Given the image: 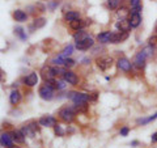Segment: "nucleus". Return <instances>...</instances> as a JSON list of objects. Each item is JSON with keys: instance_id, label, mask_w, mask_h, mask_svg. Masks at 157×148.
<instances>
[{"instance_id": "f3484780", "label": "nucleus", "mask_w": 157, "mask_h": 148, "mask_svg": "<svg viewBox=\"0 0 157 148\" xmlns=\"http://www.w3.org/2000/svg\"><path fill=\"white\" fill-rule=\"evenodd\" d=\"M128 21H130V24H131V28H132V29L139 28L140 24H141V14H140V13H130Z\"/></svg>"}, {"instance_id": "c9c22d12", "label": "nucleus", "mask_w": 157, "mask_h": 148, "mask_svg": "<svg viewBox=\"0 0 157 148\" xmlns=\"http://www.w3.org/2000/svg\"><path fill=\"white\" fill-rule=\"evenodd\" d=\"M128 4H130V9L136 8V7L141 6V0H128Z\"/></svg>"}, {"instance_id": "f8f14e48", "label": "nucleus", "mask_w": 157, "mask_h": 148, "mask_svg": "<svg viewBox=\"0 0 157 148\" xmlns=\"http://www.w3.org/2000/svg\"><path fill=\"white\" fill-rule=\"evenodd\" d=\"M115 28H117L118 32H126V33H128L131 29H132L131 28V24L128 21V18H119L115 22Z\"/></svg>"}, {"instance_id": "2eb2a0df", "label": "nucleus", "mask_w": 157, "mask_h": 148, "mask_svg": "<svg viewBox=\"0 0 157 148\" xmlns=\"http://www.w3.org/2000/svg\"><path fill=\"white\" fill-rule=\"evenodd\" d=\"M22 100V95H21V92H20L17 88H14V89L11 91V93H9V102H11V105L13 106H16L18 105L20 102H21Z\"/></svg>"}, {"instance_id": "7c9ffc66", "label": "nucleus", "mask_w": 157, "mask_h": 148, "mask_svg": "<svg viewBox=\"0 0 157 148\" xmlns=\"http://www.w3.org/2000/svg\"><path fill=\"white\" fill-rule=\"evenodd\" d=\"M75 64H76V60L70 56V58H66L64 59V64H63V67H66L67 70H71V68L75 66Z\"/></svg>"}, {"instance_id": "4be33fe9", "label": "nucleus", "mask_w": 157, "mask_h": 148, "mask_svg": "<svg viewBox=\"0 0 157 148\" xmlns=\"http://www.w3.org/2000/svg\"><path fill=\"white\" fill-rule=\"evenodd\" d=\"M21 131H22V134L25 135V136H28V138H36V134H37V131L33 129V127L29 125V123H26V125H24L22 127H21Z\"/></svg>"}, {"instance_id": "f704fd0d", "label": "nucleus", "mask_w": 157, "mask_h": 148, "mask_svg": "<svg viewBox=\"0 0 157 148\" xmlns=\"http://www.w3.org/2000/svg\"><path fill=\"white\" fill-rule=\"evenodd\" d=\"M59 6V2L58 0H54V2H50V3H47V9L50 12H54L55 11V8Z\"/></svg>"}, {"instance_id": "58836bf2", "label": "nucleus", "mask_w": 157, "mask_h": 148, "mask_svg": "<svg viewBox=\"0 0 157 148\" xmlns=\"http://www.w3.org/2000/svg\"><path fill=\"white\" fill-rule=\"evenodd\" d=\"M82 63H84V64H89V63H90V59H89V58H84V59H82Z\"/></svg>"}, {"instance_id": "f257e3e1", "label": "nucleus", "mask_w": 157, "mask_h": 148, "mask_svg": "<svg viewBox=\"0 0 157 148\" xmlns=\"http://www.w3.org/2000/svg\"><path fill=\"white\" fill-rule=\"evenodd\" d=\"M77 113L73 109V106H63L58 111V118L64 123H72L75 121Z\"/></svg>"}, {"instance_id": "1a4fd4ad", "label": "nucleus", "mask_w": 157, "mask_h": 148, "mask_svg": "<svg viewBox=\"0 0 157 148\" xmlns=\"http://www.w3.org/2000/svg\"><path fill=\"white\" fill-rule=\"evenodd\" d=\"M39 81V76H38V73L37 72H30V73H28L26 76H24L22 77V84L25 87H29V88H33V87H36L37 84Z\"/></svg>"}, {"instance_id": "2f4dec72", "label": "nucleus", "mask_w": 157, "mask_h": 148, "mask_svg": "<svg viewBox=\"0 0 157 148\" xmlns=\"http://www.w3.org/2000/svg\"><path fill=\"white\" fill-rule=\"evenodd\" d=\"M54 132H55V135L56 136H64V130H63V127L62 125H59V123H56L55 126H54Z\"/></svg>"}, {"instance_id": "cd10ccee", "label": "nucleus", "mask_w": 157, "mask_h": 148, "mask_svg": "<svg viewBox=\"0 0 157 148\" xmlns=\"http://www.w3.org/2000/svg\"><path fill=\"white\" fill-rule=\"evenodd\" d=\"M106 4H107V7H109V9H111V11H117V9L122 6V2L121 0H107Z\"/></svg>"}, {"instance_id": "e433bc0d", "label": "nucleus", "mask_w": 157, "mask_h": 148, "mask_svg": "<svg viewBox=\"0 0 157 148\" xmlns=\"http://www.w3.org/2000/svg\"><path fill=\"white\" fill-rule=\"evenodd\" d=\"M130 134V127H127V126H123L122 129L119 130V135L121 136H127Z\"/></svg>"}, {"instance_id": "ea45409f", "label": "nucleus", "mask_w": 157, "mask_h": 148, "mask_svg": "<svg viewBox=\"0 0 157 148\" xmlns=\"http://www.w3.org/2000/svg\"><path fill=\"white\" fill-rule=\"evenodd\" d=\"M131 146H132V147H136V146H139V142H137V140H134V142L131 143Z\"/></svg>"}, {"instance_id": "79ce46f5", "label": "nucleus", "mask_w": 157, "mask_h": 148, "mask_svg": "<svg viewBox=\"0 0 157 148\" xmlns=\"http://www.w3.org/2000/svg\"><path fill=\"white\" fill-rule=\"evenodd\" d=\"M155 32H156V34H157V24H156V26H155Z\"/></svg>"}, {"instance_id": "aec40b11", "label": "nucleus", "mask_w": 157, "mask_h": 148, "mask_svg": "<svg viewBox=\"0 0 157 148\" xmlns=\"http://www.w3.org/2000/svg\"><path fill=\"white\" fill-rule=\"evenodd\" d=\"M46 25V18L45 17H37L33 20V24L30 26H29V29H30V32L36 30V29H41Z\"/></svg>"}, {"instance_id": "a19ab883", "label": "nucleus", "mask_w": 157, "mask_h": 148, "mask_svg": "<svg viewBox=\"0 0 157 148\" xmlns=\"http://www.w3.org/2000/svg\"><path fill=\"white\" fill-rule=\"evenodd\" d=\"M3 80V71H2V68H0V81Z\"/></svg>"}, {"instance_id": "4468645a", "label": "nucleus", "mask_w": 157, "mask_h": 148, "mask_svg": "<svg viewBox=\"0 0 157 148\" xmlns=\"http://www.w3.org/2000/svg\"><path fill=\"white\" fill-rule=\"evenodd\" d=\"M113 33H114V32H111V30L101 32L100 34H97V42L101 43V45H106V43H110L111 37H113Z\"/></svg>"}, {"instance_id": "bb28decb", "label": "nucleus", "mask_w": 157, "mask_h": 148, "mask_svg": "<svg viewBox=\"0 0 157 148\" xmlns=\"http://www.w3.org/2000/svg\"><path fill=\"white\" fill-rule=\"evenodd\" d=\"M117 16L119 18H128L130 16V9L124 7V6H121L119 8L117 9Z\"/></svg>"}, {"instance_id": "b1692460", "label": "nucleus", "mask_w": 157, "mask_h": 148, "mask_svg": "<svg viewBox=\"0 0 157 148\" xmlns=\"http://www.w3.org/2000/svg\"><path fill=\"white\" fill-rule=\"evenodd\" d=\"M89 37H90L89 33L85 32L84 29H82V30H78V32H76L75 34H73V39H75V42H81V41H84V39L89 38Z\"/></svg>"}, {"instance_id": "ddd939ff", "label": "nucleus", "mask_w": 157, "mask_h": 148, "mask_svg": "<svg viewBox=\"0 0 157 148\" xmlns=\"http://www.w3.org/2000/svg\"><path fill=\"white\" fill-rule=\"evenodd\" d=\"M130 34L126 33V32H114L113 33V37H111V41L110 43H113V45H118V43H122L124 42L127 38H128Z\"/></svg>"}, {"instance_id": "37998d69", "label": "nucleus", "mask_w": 157, "mask_h": 148, "mask_svg": "<svg viewBox=\"0 0 157 148\" xmlns=\"http://www.w3.org/2000/svg\"><path fill=\"white\" fill-rule=\"evenodd\" d=\"M16 148H20V147H16Z\"/></svg>"}, {"instance_id": "473e14b6", "label": "nucleus", "mask_w": 157, "mask_h": 148, "mask_svg": "<svg viewBox=\"0 0 157 148\" xmlns=\"http://www.w3.org/2000/svg\"><path fill=\"white\" fill-rule=\"evenodd\" d=\"M66 87H67V83L63 80V79L56 80V84H55V89L56 91H63V89H66Z\"/></svg>"}, {"instance_id": "20e7f679", "label": "nucleus", "mask_w": 157, "mask_h": 148, "mask_svg": "<svg viewBox=\"0 0 157 148\" xmlns=\"http://www.w3.org/2000/svg\"><path fill=\"white\" fill-rule=\"evenodd\" d=\"M96 64L101 71H107L109 68H111L113 64H114V59L109 55H102V56H98L96 59Z\"/></svg>"}, {"instance_id": "c756f323", "label": "nucleus", "mask_w": 157, "mask_h": 148, "mask_svg": "<svg viewBox=\"0 0 157 148\" xmlns=\"http://www.w3.org/2000/svg\"><path fill=\"white\" fill-rule=\"evenodd\" d=\"M50 64L51 66H63V64H64V59L60 58L59 55H56L55 58H52L50 60Z\"/></svg>"}, {"instance_id": "a211bd4d", "label": "nucleus", "mask_w": 157, "mask_h": 148, "mask_svg": "<svg viewBox=\"0 0 157 148\" xmlns=\"http://www.w3.org/2000/svg\"><path fill=\"white\" fill-rule=\"evenodd\" d=\"M12 16L14 18V21H17V22H25V21H28V13L25 11H22V9H14Z\"/></svg>"}, {"instance_id": "0eeeda50", "label": "nucleus", "mask_w": 157, "mask_h": 148, "mask_svg": "<svg viewBox=\"0 0 157 148\" xmlns=\"http://www.w3.org/2000/svg\"><path fill=\"white\" fill-rule=\"evenodd\" d=\"M0 146L4 148H14V140L12 138L11 131L0 132Z\"/></svg>"}, {"instance_id": "a878e982", "label": "nucleus", "mask_w": 157, "mask_h": 148, "mask_svg": "<svg viewBox=\"0 0 157 148\" xmlns=\"http://www.w3.org/2000/svg\"><path fill=\"white\" fill-rule=\"evenodd\" d=\"M14 36L18 37L21 41H26L28 39V34H26L25 29H24L22 26H16L14 28Z\"/></svg>"}, {"instance_id": "9b49d317", "label": "nucleus", "mask_w": 157, "mask_h": 148, "mask_svg": "<svg viewBox=\"0 0 157 148\" xmlns=\"http://www.w3.org/2000/svg\"><path fill=\"white\" fill-rule=\"evenodd\" d=\"M38 122L42 127H54L58 123V119L54 115H42Z\"/></svg>"}, {"instance_id": "6e6552de", "label": "nucleus", "mask_w": 157, "mask_h": 148, "mask_svg": "<svg viewBox=\"0 0 157 148\" xmlns=\"http://www.w3.org/2000/svg\"><path fill=\"white\" fill-rule=\"evenodd\" d=\"M62 79L72 87H76V85H78V83H80V79H78V76L76 75V72H73L72 70H67L64 72V75L62 76Z\"/></svg>"}, {"instance_id": "4c0bfd02", "label": "nucleus", "mask_w": 157, "mask_h": 148, "mask_svg": "<svg viewBox=\"0 0 157 148\" xmlns=\"http://www.w3.org/2000/svg\"><path fill=\"white\" fill-rule=\"evenodd\" d=\"M151 142H152V143H157V131L155 132V134H152V136H151Z\"/></svg>"}, {"instance_id": "f03ea898", "label": "nucleus", "mask_w": 157, "mask_h": 148, "mask_svg": "<svg viewBox=\"0 0 157 148\" xmlns=\"http://www.w3.org/2000/svg\"><path fill=\"white\" fill-rule=\"evenodd\" d=\"M66 97L68 100H71L73 103H77V105H80V103H88L89 101H92V97L89 93H82V92H76V91L68 92Z\"/></svg>"}, {"instance_id": "c85d7f7f", "label": "nucleus", "mask_w": 157, "mask_h": 148, "mask_svg": "<svg viewBox=\"0 0 157 148\" xmlns=\"http://www.w3.org/2000/svg\"><path fill=\"white\" fill-rule=\"evenodd\" d=\"M155 50L156 49L155 47H152V46H145L144 49H143V51H144V54H145V56L147 58H153L155 56Z\"/></svg>"}, {"instance_id": "412c9836", "label": "nucleus", "mask_w": 157, "mask_h": 148, "mask_svg": "<svg viewBox=\"0 0 157 148\" xmlns=\"http://www.w3.org/2000/svg\"><path fill=\"white\" fill-rule=\"evenodd\" d=\"M81 18V14L78 11H67L64 13V20L67 22H72V21H76V20Z\"/></svg>"}, {"instance_id": "423d86ee", "label": "nucleus", "mask_w": 157, "mask_h": 148, "mask_svg": "<svg viewBox=\"0 0 157 148\" xmlns=\"http://www.w3.org/2000/svg\"><path fill=\"white\" fill-rule=\"evenodd\" d=\"M117 67H118V70L123 71L126 73H130L132 71V68H134V64H132V62L128 58L121 56V58L117 59Z\"/></svg>"}, {"instance_id": "5701e85b", "label": "nucleus", "mask_w": 157, "mask_h": 148, "mask_svg": "<svg viewBox=\"0 0 157 148\" xmlns=\"http://www.w3.org/2000/svg\"><path fill=\"white\" fill-rule=\"evenodd\" d=\"M73 50H75V46L73 45H67L64 49H63V50L60 51L58 54L60 58H63V59H66V58H70L72 54H73Z\"/></svg>"}, {"instance_id": "9d476101", "label": "nucleus", "mask_w": 157, "mask_h": 148, "mask_svg": "<svg viewBox=\"0 0 157 148\" xmlns=\"http://www.w3.org/2000/svg\"><path fill=\"white\" fill-rule=\"evenodd\" d=\"M93 46H94V39L92 37L86 38L81 42H75V49H77L78 51H86V50H89V49H92Z\"/></svg>"}, {"instance_id": "dca6fc26", "label": "nucleus", "mask_w": 157, "mask_h": 148, "mask_svg": "<svg viewBox=\"0 0 157 148\" xmlns=\"http://www.w3.org/2000/svg\"><path fill=\"white\" fill-rule=\"evenodd\" d=\"M85 26H88V22H86V20H82V18H78V20H76V21L70 22V28L75 32L82 30Z\"/></svg>"}, {"instance_id": "7ed1b4c3", "label": "nucleus", "mask_w": 157, "mask_h": 148, "mask_svg": "<svg viewBox=\"0 0 157 148\" xmlns=\"http://www.w3.org/2000/svg\"><path fill=\"white\" fill-rule=\"evenodd\" d=\"M38 95L39 97L42 98V100L45 101H51L54 97H55V89H54L52 87H50L48 84H43V85L39 87L38 89Z\"/></svg>"}, {"instance_id": "393cba45", "label": "nucleus", "mask_w": 157, "mask_h": 148, "mask_svg": "<svg viewBox=\"0 0 157 148\" xmlns=\"http://www.w3.org/2000/svg\"><path fill=\"white\" fill-rule=\"evenodd\" d=\"M155 119H157V111L155 113V114H152V115L147 117V118H139V119H136V123L140 125V126H144V125H148V123L153 122Z\"/></svg>"}, {"instance_id": "72a5a7b5", "label": "nucleus", "mask_w": 157, "mask_h": 148, "mask_svg": "<svg viewBox=\"0 0 157 148\" xmlns=\"http://www.w3.org/2000/svg\"><path fill=\"white\" fill-rule=\"evenodd\" d=\"M148 45L157 49V34H153V36H151L148 38Z\"/></svg>"}, {"instance_id": "6ab92c4d", "label": "nucleus", "mask_w": 157, "mask_h": 148, "mask_svg": "<svg viewBox=\"0 0 157 148\" xmlns=\"http://www.w3.org/2000/svg\"><path fill=\"white\" fill-rule=\"evenodd\" d=\"M11 134H12V138H13L14 143H17V144H24V143H25L26 136L22 134L21 130H12Z\"/></svg>"}, {"instance_id": "39448f33", "label": "nucleus", "mask_w": 157, "mask_h": 148, "mask_svg": "<svg viewBox=\"0 0 157 148\" xmlns=\"http://www.w3.org/2000/svg\"><path fill=\"white\" fill-rule=\"evenodd\" d=\"M147 58L143 50H140L139 53L135 54L134 59H132V64H134V67L136 68V70H144V67L147 64Z\"/></svg>"}, {"instance_id": "c03bdc74", "label": "nucleus", "mask_w": 157, "mask_h": 148, "mask_svg": "<svg viewBox=\"0 0 157 148\" xmlns=\"http://www.w3.org/2000/svg\"><path fill=\"white\" fill-rule=\"evenodd\" d=\"M121 2H122V0H121Z\"/></svg>"}]
</instances>
